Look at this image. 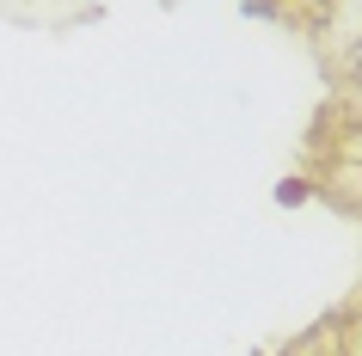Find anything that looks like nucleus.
Segmentation results:
<instances>
[{
	"mask_svg": "<svg viewBox=\"0 0 362 356\" xmlns=\"http://www.w3.org/2000/svg\"><path fill=\"white\" fill-rule=\"evenodd\" d=\"M270 356H344V350H338V332H332V319H320L313 332L288 338L283 350H270Z\"/></svg>",
	"mask_w": 362,
	"mask_h": 356,
	"instance_id": "nucleus-1",
	"label": "nucleus"
},
{
	"mask_svg": "<svg viewBox=\"0 0 362 356\" xmlns=\"http://www.w3.org/2000/svg\"><path fill=\"white\" fill-rule=\"evenodd\" d=\"M332 332H338V350L344 356H362V289L332 314Z\"/></svg>",
	"mask_w": 362,
	"mask_h": 356,
	"instance_id": "nucleus-2",
	"label": "nucleus"
}]
</instances>
